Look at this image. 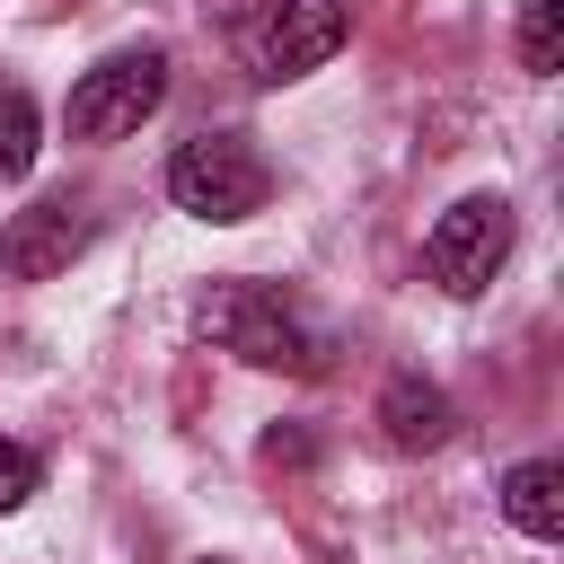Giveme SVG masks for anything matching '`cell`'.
Segmentation results:
<instances>
[{
  "label": "cell",
  "instance_id": "obj_1",
  "mask_svg": "<svg viewBox=\"0 0 564 564\" xmlns=\"http://www.w3.org/2000/svg\"><path fill=\"white\" fill-rule=\"evenodd\" d=\"M229 44L256 88H291L344 44V0H229Z\"/></svg>",
  "mask_w": 564,
  "mask_h": 564
},
{
  "label": "cell",
  "instance_id": "obj_2",
  "mask_svg": "<svg viewBox=\"0 0 564 564\" xmlns=\"http://www.w3.org/2000/svg\"><path fill=\"white\" fill-rule=\"evenodd\" d=\"M194 326H203L220 352H238L247 370H291V379L317 370V335H308L300 308H282V291H264V282H212L203 308H194Z\"/></svg>",
  "mask_w": 564,
  "mask_h": 564
},
{
  "label": "cell",
  "instance_id": "obj_3",
  "mask_svg": "<svg viewBox=\"0 0 564 564\" xmlns=\"http://www.w3.org/2000/svg\"><path fill=\"white\" fill-rule=\"evenodd\" d=\"M264 194H273V176H264V159H256L247 132H194V141H176V159H167V203L194 212V220H212V229L256 220Z\"/></svg>",
  "mask_w": 564,
  "mask_h": 564
},
{
  "label": "cell",
  "instance_id": "obj_4",
  "mask_svg": "<svg viewBox=\"0 0 564 564\" xmlns=\"http://www.w3.org/2000/svg\"><path fill=\"white\" fill-rule=\"evenodd\" d=\"M159 97H167V53L159 44H123V53H106V62H88L70 79L62 123H70V141H123V132H141L159 115Z\"/></svg>",
  "mask_w": 564,
  "mask_h": 564
},
{
  "label": "cell",
  "instance_id": "obj_5",
  "mask_svg": "<svg viewBox=\"0 0 564 564\" xmlns=\"http://www.w3.org/2000/svg\"><path fill=\"white\" fill-rule=\"evenodd\" d=\"M502 256H511V203L502 194H458L423 238V264H432V282L449 300H476L502 273Z\"/></svg>",
  "mask_w": 564,
  "mask_h": 564
},
{
  "label": "cell",
  "instance_id": "obj_6",
  "mask_svg": "<svg viewBox=\"0 0 564 564\" xmlns=\"http://www.w3.org/2000/svg\"><path fill=\"white\" fill-rule=\"evenodd\" d=\"M88 212L79 203H26V212H9V229H0V273L9 282H53L79 247H88Z\"/></svg>",
  "mask_w": 564,
  "mask_h": 564
},
{
  "label": "cell",
  "instance_id": "obj_7",
  "mask_svg": "<svg viewBox=\"0 0 564 564\" xmlns=\"http://www.w3.org/2000/svg\"><path fill=\"white\" fill-rule=\"evenodd\" d=\"M379 423H388V441H397V449H441V441L458 432L449 397H441L432 379H414V370H397V379L379 388Z\"/></svg>",
  "mask_w": 564,
  "mask_h": 564
},
{
  "label": "cell",
  "instance_id": "obj_8",
  "mask_svg": "<svg viewBox=\"0 0 564 564\" xmlns=\"http://www.w3.org/2000/svg\"><path fill=\"white\" fill-rule=\"evenodd\" d=\"M502 520H511L520 538L555 546V538H564V467H555V458H520V467L502 476Z\"/></svg>",
  "mask_w": 564,
  "mask_h": 564
},
{
  "label": "cell",
  "instance_id": "obj_9",
  "mask_svg": "<svg viewBox=\"0 0 564 564\" xmlns=\"http://www.w3.org/2000/svg\"><path fill=\"white\" fill-rule=\"evenodd\" d=\"M35 150H44V115L18 79H0V185H18L35 167Z\"/></svg>",
  "mask_w": 564,
  "mask_h": 564
},
{
  "label": "cell",
  "instance_id": "obj_10",
  "mask_svg": "<svg viewBox=\"0 0 564 564\" xmlns=\"http://www.w3.org/2000/svg\"><path fill=\"white\" fill-rule=\"evenodd\" d=\"M520 70L529 79L564 70V0H520Z\"/></svg>",
  "mask_w": 564,
  "mask_h": 564
},
{
  "label": "cell",
  "instance_id": "obj_11",
  "mask_svg": "<svg viewBox=\"0 0 564 564\" xmlns=\"http://www.w3.org/2000/svg\"><path fill=\"white\" fill-rule=\"evenodd\" d=\"M35 485H44V458H35L26 441H0V520H9V511H26V502H35Z\"/></svg>",
  "mask_w": 564,
  "mask_h": 564
},
{
  "label": "cell",
  "instance_id": "obj_12",
  "mask_svg": "<svg viewBox=\"0 0 564 564\" xmlns=\"http://www.w3.org/2000/svg\"><path fill=\"white\" fill-rule=\"evenodd\" d=\"M203 564H220V555H203Z\"/></svg>",
  "mask_w": 564,
  "mask_h": 564
}]
</instances>
